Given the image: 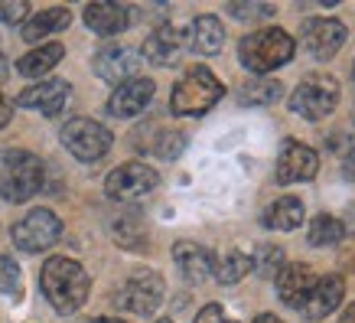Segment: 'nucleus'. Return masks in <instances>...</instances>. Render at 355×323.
<instances>
[{"mask_svg":"<svg viewBox=\"0 0 355 323\" xmlns=\"http://www.w3.org/2000/svg\"><path fill=\"white\" fill-rule=\"evenodd\" d=\"M40 288H43L46 301L55 307V313L65 317V313L82 310V304L88 301V291H92V278L76 258L55 255L40 271Z\"/></svg>","mask_w":355,"mask_h":323,"instance_id":"f257e3e1","label":"nucleus"},{"mask_svg":"<svg viewBox=\"0 0 355 323\" xmlns=\"http://www.w3.org/2000/svg\"><path fill=\"white\" fill-rule=\"evenodd\" d=\"M293 36L287 30H280V26H264V30L251 33L245 36L241 43H238V59L245 65L248 72H254V76H268L280 65H287L293 59Z\"/></svg>","mask_w":355,"mask_h":323,"instance_id":"f03ea898","label":"nucleus"},{"mask_svg":"<svg viewBox=\"0 0 355 323\" xmlns=\"http://www.w3.org/2000/svg\"><path fill=\"white\" fill-rule=\"evenodd\" d=\"M222 95H225V85L212 76V69L193 65V69L173 85L170 108H173V115H180V118H193V115H205L216 101H222Z\"/></svg>","mask_w":355,"mask_h":323,"instance_id":"7ed1b4c3","label":"nucleus"},{"mask_svg":"<svg viewBox=\"0 0 355 323\" xmlns=\"http://www.w3.org/2000/svg\"><path fill=\"white\" fill-rule=\"evenodd\" d=\"M43 190V160L30 151H7L0 163V196L7 203H26Z\"/></svg>","mask_w":355,"mask_h":323,"instance_id":"20e7f679","label":"nucleus"},{"mask_svg":"<svg viewBox=\"0 0 355 323\" xmlns=\"http://www.w3.org/2000/svg\"><path fill=\"white\" fill-rule=\"evenodd\" d=\"M59 140H62L65 151L72 154L76 160H82V163L101 160V157L111 151V144H114L111 131L105 128V124H98L95 118H72V121H65L62 131H59Z\"/></svg>","mask_w":355,"mask_h":323,"instance_id":"39448f33","label":"nucleus"},{"mask_svg":"<svg viewBox=\"0 0 355 323\" xmlns=\"http://www.w3.org/2000/svg\"><path fill=\"white\" fill-rule=\"evenodd\" d=\"M336 105H339V82L333 76H323V72L306 76L291 95V111L306 121H320L326 115H333Z\"/></svg>","mask_w":355,"mask_h":323,"instance_id":"423d86ee","label":"nucleus"},{"mask_svg":"<svg viewBox=\"0 0 355 323\" xmlns=\"http://www.w3.org/2000/svg\"><path fill=\"white\" fill-rule=\"evenodd\" d=\"M13 245L26 255H40L46 248H53L62 238V219L53 209H30L20 222L13 226Z\"/></svg>","mask_w":355,"mask_h":323,"instance_id":"0eeeda50","label":"nucleus"},{"mask_svg":"<svg viewBox=\"0 0 355 323\" xmlns=\"http://www.w3.org/2000/svg\"><path fill=\"white\" fill-rule=\"evenodd\" d=\"M114 301H118L121 310H130V313H137V317H150L163 301V278L150 268L134 271L124 281V288L118 291Z\"/></svg>","mask_w":355,"mask_h":323,"instance_id":"6e6552de","label":"nucleus"},{"mask_svg":"<svg viewBox=\"0 0 355 323\" xmlns=\"http://www.w3.org/2000/svg\"><path fill=\"white\" fill-rule=\"evenodd\" d=\"M157 183H160V176H157L153 167H147V163H140V160H130L108 173L105 193H108L114 203H134L140 196H147L150 190H157Z\"/></svg>","mask_w":355,"mask_h":323,"instance_id":"1a4fd4ad","label":"nucleus"},{"mask_svg":"<svg viewBox=\"0 0 355 323\" xmlns=\"http://www.w3.org/2000/svg\"><path fill=\"white\" fill-rule=\"evenodd\" d=\"M320 173V154L300 144V140H287L280 147L277 167H274V180L280 186H291V183H310L313 176Z\"/></svg>","mask_w":355,"mask_h":323,"instance_id":"9d476101","label":"nucleus"},{"mask_svg":"<svg viewBox=\"0 0 355 323\" xmlns=\"http://www.w3.org/2000/svg\"><path fill=\"white\" fill-rule=\"evenodd\" d=\"M140 53L130 49V46H121V43H108L101 46L92 59V69H95L98 78L105 82H114V85H124L130 78H137V69H140Z\"/></svg>","mask_w":355,"mask_h":323,"instance_id":"9b49d317","label":"nucleus"},{"mask_svg":"<svg viewBox=\"0 0 355 323\" xmlns=\"http://www.w3.org/2000/svg\"><path fill=\"white\" fill-rule=\"evenodd\" d=\"M345 30L343 20H336V17H320V20H310L306 23V30H303V46L310 49L313 59H333L339 49H343Z\"/></svg>","mask_w":355,"mask_h":323,"instance_id":"f8f14e48","label":"nucleus"},{"mask_svg":"<svg viewBox=\"0 0 355 323\" xmlns=\"http://www.w3.org/2000/svg\"><path fill=\"white\" fill-rule=\"evenodd\" d=\"M69 95H72V85L65 78H43L36 85L23 88L17 95V105L40 111V115H59L65 108V101H69Z\"/></svg>","mask_w":355,"mask_h":323,"instance_id":"ddd939ff","label":"nucleus"},{"mask_svg":"<svg viewBox=\"0 0 355 323\" xmlns=\"http://www.w3.org/2000/svg\"><path fill=\"white\" fill-rule=\"evenodd\" d=\"M345 297V281L339 274H326V278H316L313 291L303 297V304L297 310L306 317V320H326L333 310H339V304Z\"/></svg>","mask_w":355,"mask_h":323,"instance_id":"4468645a","label":"nucleus"},{"mask_svg":"<svg viewBox=\"0 0 355 323\" xmlns=\"http://www.w3.org/2000/svg\"><path fill=\"white\" fill-rule=\"evenodd\" d=\"M153 92H157L153 78H144V76L130 78V82H124V85H118L111 92L108 115L111 118H137L140 111L153 101Z\"/></svg>","mask_w":355,"mask_h":323,"instance_id":"2eb2a0df","label":"nucleus"},{"mask_svg":"<svg viewBox=\"0 0 355 323\" xmlns=\"http://www.w3.org/2000/svg\"><path fill=\"white\" fill-rule=\"evenodd\" d=\"M183 49H186V33L170 26V23H163L157 30L144 40V53L140 59H147L153 65H176L183 59Z\"/></svg>","mask_w":355,"mask_h":323,"instance_id":"dca6fc26","label":"nucleus"},{"mask_svg":"<svg viewBox=\"0 0 355 323\" xmlns=\"http://www.w3.org/2000/svg\"><path fill=\"white\" fill-rule=\"evenodd\" d=\"M173 258H176V268L189 284H202V281L212 278V265H216V255L209 248L196 245V242H176L173 245Z\"/></svg>","mask_w":355,"mask_h":323,"instance_id":"f3484780","label":"nucleus"},{"mask_svg":"<svg viewBox=\"0 0 355 323\" xmlns=\"http://www.w3.org/2000/svg\"><path fill=\"white\" fill-rule=\"evenodd\" d=\"M85 26L98 36H118L130 26V10L124 3H108V0H101V3H88L85 7Z\"/></svg>","mask_w":355,"mask_h":323,"instance_id":"a211bd4d","label":"nucleus"},{"mask_svg":"<svg viewBox=\"0 0 355 323\" xmlns=\"http://www.w3.org/2000/svg\"><path fill=\"white\" fill-rule=\"evenodd\" d=\"M316 284V271L310 265H284V271L277 274V297L287 307H300L303 297L313 291Z\"/></svg>","mask_w":355,"mask_h":323,"instance_id":"6ab92c4d","label":"nucleus"},{"mask_svg":"<svg viewBox=\"0 0 355 323\" xmlns=\"http://www.w3.org/2000/svg\"><path fill=\"white\" fill-rule=\"evenodd\" d=\"M186 43L199 56H216L225 46V26L218 17H196L186 30Z\"/></svg>","mask_w":355,"mask_h":323,"instance_id":"aec40b11","label":"nucleus"},{"mask_svg":"<svg viewBox=\"0 0 355 323\" xmlns=\"http://www.w3.org/2000/svg\"><path fill=\"white\" fill-rule=\"evenodd\" d=\"M69 23H72L69 7H46V10L33 13L30 20L23 23V40L26 43H40V40L53 36V33H62Z\"/></svg>","mask_w":355,"mask_h":323,"instance_id":"412c9836","label":"nucleus"},{"mask_svg":"<svg viewBox=\"0 0 355 323\" xmlns=\"http://www.w3.org/2000/svg\"><path fill=\"white\" fill-rule=\"evenodd\" d=\"M62 56H65L62 43H43V46H36V49H30L23 59H17V72L26 78L46 76V72H53L55 65L62 63Z\"/></svg>","mask_w":355,"mask_h":323,"instance_id":"4be33fe9","label":"nucleus"},{"mask_svg":"<svg viewBox=\"0 0 355 323\" xmlns=\"http://www.w3.org/2000/svg\"><path fill=\"white\" fill-rule=\"evenodd\" d=\"M303 215H306V209H303L300 199H297V196H284V199L268 206L264 226L274 229V232H293V229H300Z\"/></svg>","mask_w":355,"mask_h":323,"instance_id":"5701e85b","label":"nucleus"},{"mask_svg":"<svg viewBox=\"0 0 355 323\" xmlns=\"http://www.w3.org/2000/svg\"><path fill=\"white\" fill-rule=\"evenodd\" d=\"M248 274H251V255H245V251H228L212 265V278L218 284H238Z\"/></svg>","mask_w":355,"mask_h":323,"instance_id":"b1692460","label":"nucleus"},{"mask_svg":"<svg viewBox=\"0 0 355 323\" xmlns=\"http://www.w3.org/2000/svg\"><path fill=\"white\" fill-rule=\"evenodd\" d=\"M345 235V226L336 219V215H326L320 213L316 219L310 222V232H306V242L313 248H326V245H336L339 238Z\"/></svg>","mask_w":355,"mask_h":323,"instance_id":"393cba45","label":"nucleus"},{"mask_svg":"<svg viewBox=\"0 0 355 323\" xmlns=\"http://www.w3.org/2000/svg\"><path fill=\"white\" fill-rule=\"evenodd\" d=\"M280 92H284V85H280L277 78H251L245 88H241V105H270V101H277Z\"/></svg>","mask_w":355,"mask_h":323,"instance_id":"a878e982","label":"nucleus"},{"mask_svg":"<svg viewBox=\"0 0 355 323\" xmlns=\"http://www.w3.org/2000/svg\"><path fill=\"white\" fill-rule=\"evenodd\" d=\"M251 271H258L261 278H277L284 271V248L280 245H261L251 258Z\"/></svg>","mask_w":355,"mask_h":323,"instance_id":"bb28decb","label":"nucleus"},{"mask_svg":"<svg viewBox=\"0 0 355 323\" xmlns=\"http://www.w3.org/2000/svg\"><path fill=\"white\" fill-rule=\"evenodd\" d=\"M20 265L10 258V255H0V294H20Z\"/></svg>","mask_w":355,"mask_h":323,"instance_id":"cd10ccee","label":"nucleus"},{"mask_svg":"<svg viewBox=\"0 0 355 323\" xmlns=\"http://www.w3.org/2000/svg\"><path fill=\"white\" fill-rule=\"evenodd\" d=\"M183 147H186V138L180 131H163L160 140H157V147H153V154L163 157V160H176V157L183 154Z\"/></svg>","mask_w":355,"mask_h":323,"instance_id":"c85d7f7f","label":"nucleus"},{"mask_svg":"<svg viewBox=\"0 0 355 323\" xmlns=\"http://www.w3.org/2000/svg\"><path fill=\"white\" fill-rule=\"evenodd\" d=\"M232 17L238 20H254V17H274V3H232L228 7Z\"/></svg>","mask_w":355,"mask_h":323,"instance_id":"c756f323","label":"nucleus"},{"mask_svg":"<svg viewBox=\"0 0 355 323\" xmlns=\"http://www.w3.org/2000/svg\"><path fill=\"white\" fill-rule=\"evenodd\" d=\"M0 17H3V23H26L30 3H23V0H17V3H0Z\"/></svg>","mask_w":355,"mask_h":323,"instance_id":"7c9ffc66","label":"nucleus"},{"mask_svg":"<svg viewBox=\"0 0 355 323\" xmlns=\"http://www.w3.org/2000/svg\"><path fill=\"white\" fill-rule=\"evenodd\" d=\"M196 323H238V320L228 317L225 307H218V304H205L202 310L196 313Z\"/></svg>","mask_w":355,"mask_h":323,"instance_id":"2f4dec72","label":"nucleus"},{"mask_svg":"<svg viewBox=\"0 0 355 323\" xmlns=\"http://www.w3.org/2000/svg\"><path fill=\"white\" fill-rule=\"evenodd\" d=\"M10 118H13V101L10 98H3V92H0V131L10 124Z\"/></svg>","mask_w":355,"mask_h":323,"instance_id":"473e14b6","label":"nucleus"},{"mask_svg":"<svg viewBox=\"0 0 355 323\" xmlns=\"http://www.w3.org/2000/svg\"><path fill=\"white\" fill-rule=\"evenodd\" d=\"M343 173H345V176H349V180L355 183V147H352L349 154H345V160H343Z\"/></svg>","mask_w":355,"mask_h":323,"instance_id":"72a5a7b5","label":"nucleus"},{"mask_svg":"<svg viewBox=\"0 0 355 323\" xmlns=\"http://www.w3.org/2000/svg\"><path fill=\"white\" fill-rule=\"evenodd\" d=\"M339 323H355V301L349 304V307H345V313L339 317Z\"/></svg>","mask_w":355,"mask_h":323,"instance_id":"f704fd0d","label":"nucleus"},{"mask_svg":"<svg viewBox=\"0 0 355 323\" xmlns=\"http://www.w3.org/2000/svg\"><path fill=\"white\" fill-rule=\"evenodd\" d=\"M251 323H284L280 317H274V313H261V317H254Z\"/></svg>","mask_w":355,"mask_h":323,"instance_id":"c9c22d12","label":"nucleus"},{"mask_svg":"<svg viewBox=\"0 0 355 323\" xmlns=\"http://www.w3.org/2000/svg\"><path fill=\"white\" fill-rule=\"evenodd\" d=\"M92 323H128V320H118V317H98V320H92Z\"/></svg>","mask_w":355,"mask_h":323,"instance_id":"e433bc0d","label":"nucleus"},{"mask_svg":"<svg viewBox=\"0 0 355 323\" xmlns=\"http://www.w3.org/2000/svg\"><path fill=\"white\" fill-rule=\"evenodd\" d=\"M157 323H173V320H157Z\"/></svg>","mask_w":355,"mask_h":323,"instance_id":"4c0bfd02","label":"nucleus"},{"mask_svg":"<svg viewBox=\"0 0 355 323\" xmlns=\"http://www.w3.org/2000/svg\"><path fill=\"white\" fill-rule=\"evenodd\" d=\"M352 121H355V108H352Z\"/></svg>","mask_w":355,"mask_h":323,"instance_id":"58836bf2","label":"nucleus"}]
</instances>
